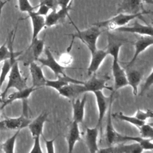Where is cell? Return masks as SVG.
Returning <instances> with one entry per match:
<instances>
[{
  "label": "cell",
  "mask_w": 153,
  "mask_h": 153,
  "mask_svg": "<svg viewBox=\"0 0 153 153\" xmlns=\"http://www.w3.org/2000/svg\"><path fill=\"white\" fill-rule=\"evenodd\" d=\"M121 47L116 44L109 45L106 51L108 55L112 57V73L114 80V91L127 85L126 72L121 66L118 57Z\"/></svg>",
  "instance_id": "obj_1"
},
{
  "label": "cell",
  "mask_w": 153,
  "mask_h": 153,
  "mask_svg": "<svg viewBox=\"0 0 153 153\" xmlns=\"http://www.w3.org/2000/svg\"><path fill=\"white\" fill-rule=\"evenodd\" d=\"M71 22L76 29V32L68 35L71 36L72 38L71 43H73L74 39L77 38L87 46L90 53L95 51L97 49V39L102 33L100 28L92 25L91 27L81 30L75 26L72 21H71Z\"/></svg>",
  "instance_id": "obj_2"
},
{
  "label": "cell",
  "mask_w": 153,
  "mask_h": 153,
  "mask_svg": "<svg viewBox=\"0 0 153 153\" xmlns=\"http://www.w3.org/2000/svg\"><path fill=\"white\" fill-rule=\"evenodd\" d=\"M151 13V11L150 10H145V11L134 14L119 13L118 14L110 19L94 23L93 25L100 28L103 27L108 30H115L118 27H123L128 25L130 21L136 18H142V16L143 14H147Z\"/></svg>",
  "instance_id": "obj_3"
},
{
  "label": "cell",
  "mask_w": 153,
  "mask_h": 153,
  "mask_svg": "<svg viewBox=\"0 0 153 153\" xmlns=\"http://www.w3.org/2000/svg\"><path fill=\"white\" fill-rule=\"evenodd\" d=\"M27 78L24 77L20 72L19 61L17 60L13 64L10 72L8 75V82L4 90L1 92V96L2 101L6 97L8 91L11 88H15L16 90H20L26 88Z\"/></svg>",
  "instance_id": "obj_4"
},
{
  "label": "cell",
  "mask_w": 153,
  "mask_h": 153,
  "mask_svg": "<svg viewBox=\"0 0 153 153\" xmlns=\"http://www.w3.org/2000/svg\"><path fill=\"white\" fill-rule=\"evenodd\" d=\"M38 89V88L33 87V86H30L12 93L11 94H9L8 97H5L2 101V103L1 105L2 108H4L6 106L8 105L15 100H21L23 102V114L27 115V99L30 94L34 91Z\"/></svg>",
  "instance_id": "obj_5"
},
{
  "label": "cell",
  "mask_w": 153,
  "mask_h": 153,
  "mask_svg": "<svg viewBox=\"0 0 153 153\" xmlns=\"http://www.w3.org/2000/svg\"><path fill=\"white\" fill-rule=\"evenodd\" d=\"M115 92V91L114 90L112 91V93L109 96H106L103 93L102 90L93 92V94L96 97V101L98 109V120L96 126L100 131V133H102L103 118L108 111L110 102L113 99Z\"/></svg>",
  "instance_id": "obj_6"
},
{
  "label": "cell",
  "mask_w": 153,
  "mask_h": 153,
  "mask_svg": "<svg viewBox=\"0 0 153 153\" xmlns=\"http://www.w3.org/2000/svg\"><path fill=\"white\" fill-rule=\"evenodd\" d=\"M30 121L27 115L23 114L17 117L0 120V130H21L27 127Z\"/></svg>",
  "instance_id": "obj_7"
},
{
  "label": "cell",
  "mask_w": 153,
  "mask_h": 153,
  "mask_svg": "<svg viewBox=\"0 0 153 153\" xmlns=\"http://www.w3.org/2000/svg\"><path fill=\"white\" fill-rule=\"evenodd\" d=\"M44 51L46 57L45 58L39 57L36 62H38L41 63L42 66H46L50 68L53 71V72L54 73L56 78L59 76L66 75L65 73L64 72V70L66 68L61 65L59 63V62H57L53 54L51 53V51L48 47H45Z\"/></svg>",
  "instance_id": "obj_8"
},
{
  "label": "cell",
  "mask_w": 153,
  "mask_h": 153,
  "mask_svg": "<svg viewBox=\"0 0 153 153\" xmlns=\"http://www.w3.org/2000/svg\"><path fill=\"white\" fill-rule=\"evenodd\" d=\"M143 151L140 145L134 142L130 144L117 143L116 145L108 146V148L99 149L102 153H140Z\"/></svg>",
  "instance_id": "obj_9"
},
{
  "label": "cell",
  "mask_w": 153,
  "mask_h": 153,
  "mask_svg": "<svg viewBox=\"0 0 153 153\" xmlns=\"http://www.w3.org/2000/svg\"><path fill=\"white\" fill-rule=\"evenodd\" d=\"M142 0H120L117 9L118 13L138 14L145 11Z\"/></svg>",
  "instance_id": "obj_10"
},
{
  "label": "cell",
  "mask_w": 153,
  "mask_h": 153,
  "mask_svg": "<svg viewBox=\"0 0 153 153\" xmlns=\"http://www.w3.org/2000/svg\"><path fill=\"white\" fill-rule=\"evenodd\" d=\"M108 79H109V77L99 78L94 74L88 80L84 83L85 91L93 93L94 91L103 90V89H107L111 91H113L114 89L112 87L106 85V82Z\"/></svg>",
  "instance_id": "obj_11"
},
{
  "label": "cell",
  "mask_w": 153,
  "mask_h": 153,
  "mask_svg": "<svg viewBox=\"0 0 153 153\" xmlns=\"http://www.w3.org/2000/svg\"><path fill=\"white\" fill-rule=\"evenodd\" d=\"M152 30L153 27L151 25H148L146 23H145V25H143L139 23L137 21H135V22L131 25H127L123 27H118L115 30L118 32L136 33L141 36H152Z\"/></svg>",
  "instance_id": "obj_12"
},
{
  "label": "cell",
  "mask_w": 153,
  "mask_h": 153,
  "mask_svg": "<svg viewBox=\"0 0 153 153\" xmlns=\"http://www.w3.org/2000/svg\"><path fill=\"white\" fill-rule=\"evenodd\" d=\"M71 9V5L66 8H60L59 10H52L45 17V27H51L63 22L66 17L69 16V11Z\"/></svg>",
  "instance_id": "obj_13"
},
{
  "label": "cell",
  "mask_w": 153,
  "mask_h": 153,
  "mask_svg": "<svg viewBox=\"0 0 153 153\" xmlns=\"http://www.w3.org/2000/svg\"><path fill=\"white\" fill-rule=\"evenodd\" d=\"M28 65L29 66V71L32 78V86L38 89L45 86L47 78L44 75L42 67L34 61L31 62Z\"/></svg>",
  "instance_id": "obj_14"
},
{
  "label": "cell",
  "mask_w": 153,
  "mask_h": 153,
  "mask_svg": "<svg viewBox=\"0 0 153 153\" xmlns=\"http://www.w3.org/2000/svg\"><path fill=\"white\" fill-rule=\"evenodd\" d=\"M57 91L60 95L72 100L80 94L86 93L84 84L76 83H69L62 87Z\"/></svg>",
  "instance_id": "obj_15"
},
{
  "label": "cell",
  "mask_w": 153,
  "mask_h": 153,
  "mask_svg": "<svg viewBox=\"0 0 153 153\" xmlns=\"http://www.w3.org/2000/svg\"><path fill=\"white\" fill-rule=\"evenodd\" d=\"M134 53L131 60L128 63L127 66L132 65L137 59V57L143 51L153 44V36L143 35L141 36L134 42Z\"/></svg>",
  "instance_id": "obj_16"
},
{
  "label": "cell",
  "mask_w": 153,
  "mask_h": 153,
  "mask_svg": "<svg viewBox=\"0 0 153 153\" xmlns=\"http://www.w3.org/2000/svg\"><path fill=\"white\" fill-rule=\"evenodd\" d=\"M108 55V54L106 50L96 49L91 53V60L87 69L88 75H91L99 69Z\"/></svg>",
  "instance_id": "obj_17"
},
{
  "label": "cell",
  "mask_w": 153,
  "mask_h": 153,
  "mask_svg": "<svg viewBox=\"0 0 153 153\" xmlns=\"http://www.w3.org/2000/svg\"><path fill=\"white\" fill-rule=\"evenodd\" d=\"M48 113L44 112L40 114L33 120H31L27 127L29 128L32 137L43 136V128L48 118Z\"/></svg>",
  "instance_id": "obj_18"
},
{
  "label": "cell",
  "mask_w": 153,
  "mask_h": 153,
  "mask_svg": "<svg viewBox=\"0 0 153 153\" xmlns=\"http://www.w3.org/2000/svg\"><path fill=\"white\" fill-rule=\"evenodd\" d=\"M27 14L32 22V35L31 41H33L38 38V35L41 31L45 27V16L37 14L35 10L30 11Z\"/></svg>",
  "instance_id": "obj_19"
},
{
  "label": "cell",
  "mask_w": 153,
  "mask_h": 153,
  "mask_svg": "<svg viewBox=\"0 0 153 153\" xmlns=\"http://www.w3.org/2000/svg\"><path fill=\"white\" fill-rule=\"evenodd\" d=\"M127 141H133L138 143L140 146L142 147L143 150L146 151H151L153 149V143L152 139L143 138L140 136H126L120 134L118 133L115 143H118L121 142H127Z\"/></svg>",
  "instance_id": "obj_20"
},
{
  "label": "cell",
  "mask_w": 153,
  "mask_h": 153,
  "mask_svg": "<svg viewBox=\"0 0 153 153\" xmlns=\"http://www.w3.org/2000/svg\"><path fill=\"white\" fill-rule=\"evenodd\" d=\"M72 110L74 121L78 124L82 123L84 118L85 106L87 102V96L85 94L82 99H72Z\"/></svg>",
  "instance_id": "obj_21"
},
{
  "label": "cell",
  "mask_w": 153,
  "mask_h": 153,
  "mask_svg": "<svg viewBox=\"0 0 153 153\" xmlns=\"http://www.w3.org/2000/svg\"><path fill=\"white\" fill-rule=\"evenodd\" d=\"M113 99L110 102L108 109L107 111V118H106V140L108 146L112 145L115 143V140L118 132L115 130L113 126L112 120V105Z\"/></svg>",
  "instance_id": "obj_22"
},
{
  "label": "cell",
  "mask_w": 153,
  "mask_h": 153,
  "mask_svg": "<svg viewBox=\"0 0 153 153\" xmlns=\"http://www.w3.org/2000/svg\"><path fill=\"white\" fill-rule=\"evenodd\" d=\"M99 129L96 126L95 127L86 128L85 143L90 152H98L99 148L97 144Z\"/></svg>",
  "instance_id": "obj_23"
},
{
  "label": "cell",
  "mask_w": 153,
  "mask_h": 153,
  "mask_svg": "<svg viewBox=\"0 0 153 153\" xmlns=\"http://www.w3.org/2000/svg\"><path fill=\"white\" fill-rule=\"evenodd\" d=\"M69 83H76V84H84V81H79L76 79H74L68 76L67 75H62L57 77V78L54 80L47 79L46 81L45 86L53 88L56 90L58 91L64 85L69 84Z\"/></svg>",
  "instance_id": "obj_24"
},
{
  "label": "cell",
  "mask_w": 153,
  "mask_h": 153,
  "mask_svg": "<svg viewBox=\"0 0 153 153\" xmlns=\"http://www.w3.org/2000/svg\"><path fill=\"white\" fill-rule=\"evenodd\" d=\"M81 139V133L79 128V124L72 121L71 125L66 139L68 147V152H72L76 143Z\"/></svg>",
  "instance_id": "obj_25"
},
{
  "label": "cell",
  "mask_w": 153,
  "mask_h": 153,
  "mask_svg": "<svg viewBox=\"0 0 153 153\" xmlns=\"http://www.w3.org/2000/svg\"><path fill=\"white\" fill-rule=\"evenodd\" d=\"M127 85L131 87L133 95L136 96L138 94V87L140 83L142 74L137 70H131L126 73Z\"/></svg>",
  "instance_id": "obj_26"
},
{
  "label": "cell",
  "mask_w": 153,
  "mask_h": 153,
  "mask_svg": "<svg viewBox=\"0 0 153 153\" xmlns=\"http://www.w3.org/2000/svg\"><path fill=\"white\" fill-rule=\"evenodd\" d=\"M22 52L23 51L14 52V53L12 54L10 58L3 62V64L0 72V87H2L4 82L5 81L7 76H8L13 64L14 63L15 61L17 60V57L22 53Z\"/></svg>",
  "instance_id": "obj_27"
},
{
  "label": "cell",
  "mask_w": 153,
  "mask_h": 153,
  "mask_svg": "<svg viewBox=\"0 0 153 153\" xmlns=\"http://www.w3.org/2000/svg\"><path fill=\"white\" fill-rule=\"evenodd\" d=\"M20 130H16L13 135L8 137L0 145L1 152L5 153H14L16 139L19 136V134L20 133Z\"/></svg>",
  "instance_id": "obj_28"
},
{
  "label": "cell",
  "mask_w": 153,
  "mask_h": 153,
  "mask_svg": "<svg viewBox=\"0 0 153 153\" xmlns=\"http://www.w3.org/2000/svg\"><path fill=\"white\" fill-rule=\"evenodd\" d=\"M115 117L121 121H126L128 123H130L137 128L143 125L145 123H146L138 120L134 116H128L127 115H124L122 112H118L115 114Z\"/></svg>",
  "instance_id": "obj_29"
},
{
  "label": "cell",
  "mask_w": 153,
  "mask_h": 153,
  "mask_svg": "<svg viewBox=\"0 0 153 153\" xmlns=\"http://www.w3.org/2000/svg\"><path fill=\"white\" fill-rule=\"evenodd\" d=\"M138 128L140 137L153 139V127L152 123H145L143 125L138 127Z\"/></svg>",
  "instance_id": "obj_30"
},
{
  "label": "cell",
  "mask_w": 153,
  "mask_h": 153,
  "mask_svg": "<svg viewBox=\"0 0 153 153\" xmlns=\"http://www.w3.org/2000/svg\"><path fill=\"white\" fill-rule=\"evenodd\" d=\"M153 115L152 111L151 109H147L146 111H143L140 109H137L134 117L138 120L145 122L148 119L152 118Z\"/></svg>",
  "instance_id": "obj_31"
},
{
  "label": "cell",
  "mask_w": 153,
  "mask_h": 153,
  "mask_svg": "<svg viewBox=\"0 0 153 153\" xmlns=\"http://www.w3.org/2000/svg\"><path fill=\"white\" fill-rule=\"evenodd\" d=\"M19 8L21 12L29 13L34 11L37 7H33L31 5L29 0H18Z\"/></svg>",
  "instance_id": "obj_32"
},
{
  "label": "cell",
  "mask_w": 153,
  "mask_h": 153,
  "mask_svg": "<svg viewBox=\"0 0 153 153\" xmlns=\"http://www.w3.org/2000/svg\"><path fill=\"white\" fill-rule=\"evenodd\" d=\"M152 84H153V69L151 70L149 75L147 76V78L145 80V82L141 87V90L139 94L142 95L146 91L149 90L152 87Z\"/></svg>",
  "instance_id": "obj_33"
},
{
  "label": "cell",
  "mask_w": 153,
  "mask_h": 153,
  "mask_svg": "<svg viewBox=\"0 0 153 153\" xmlns=\"http://www.w3.org/2000/svg\"><path fill=\"white\" fill-rule=\"evenodd\" d=\"M72 57L68 53H65L62 54L59 58V63L65 68H68V66H70L72 63Z\"/></svg>",
  "instance_id": "obj_34"
},
{
  "label": "cell",
  "mask_w": 153,
  "mask_h": 153,
  "mask_svg": "<svg viewBox=\"0 0 153 153\" xmlns=\"http://www.w3.org/2000/svg\"><path fill=\"white\" fill-rule=\"evenodd\" d=\"M40 137L41 136H36L33 137V144L30 151V152H36L39 153L42 152L43 151L41 148V143H40Z\"/></svg>",
  "instance_id": "obj_35"
},
{
  "label": "cell",
  "mask_w": 153,
  "mask_h": 153,
  "mask_svg": "<svg viewBox=\"0 0 153 153\" xmlns=\"http://www.w3.org/2000/svg\"><path fill=\"white\" fill-rule=\"evenodd\" d=\"M37 7H38V9L36 11H35V12L37 14L43 16H46L48 14L49 11L50 10L48 7H47L46 5H45L44 4L41 2H39V4L37 6Z\"/></svg>",
  "instance_id": "obj_36"
},
{
  "label": "cell",
  "mask_w": 153,
  "mask_h": 153,
  "mask_svg": "<svg viewBox=\"0 0 153 153\" xmlns=\"http://www.w3.org/2000/svg\"><path fill=\"white\" fill-rule=\"evenodd\" d=\"M39 2L46 5L51 10H56L59 7L58 0H39Z\"/></svg>",
  "instance_id": "obj_37"
},
{
  "label": "cell",
  "mask_w": 153,
  "mask_h": 153,
  "mask_svg": "<svg viewBox=\"0 0 153 153\" xmlns=\"http://www.w3.org/2000/svg\"><path fill=\"white\" fill-rule=\"evenodd\" d=\"M57 137L53 138L51 140H47L45 138L44 139L45 140V147H46V150L47 152L49 153H54L55 152L54 150V142Z\"/></svg>",
  "instance_id": "obj_38"
},
{
  "label": "cell",
  "mask_w": 153,
  "mask_h": 153,
  "mask_svg": "<svg viewBox=\"0 0 153 153\" xmlns=\"http://www.w3.org/2000/svg\"><path fill=\"white\" fill-rule=\"evenodd\" d=\"M73 0H58V5L60 8H66L72 5Z\"/></svg>",
  "instance_id": "obj_39"
},
{
  "label": "cell",
  "mask_w": 153,
  "mask_h": 153,
  "mask_svg": "<svg viewBox=\"0 0 153 153\" xmlns=\"http://www.w3.org/2000/svg\"><path fill=\"white\" fill-rule=\"evenodd\" d=\"M10 0H5L4 1H0V21H1V13H2V10L3 7H4V5L10 1Z\"/></svg>",
  "instance_id": "obj_40"
},
{
  "label": "cell",
  "mask_w": 153,
  "mask_h": 153,
  "mask_svg": "<svg viewBox=\"0 0 153 153\" xmlns=\"http://www.w3.org/2000/svg\"><path fill=\"white\" fill-rule=\"evenodd\" d=\"M142 1L146 4L152 5L153 4V0H142Z\"/></svg>",
  "instance_id": "obj_41"
},
{
  "label": "cell",
  "mask_w": 153,
  "mask_h": 153,
  "mask_svg": "<svg viewBox=\"0 0 153 153\" xmlns=\"http://www.w3.org/2000/svg\"><path fill=\"white\" fill-rule=\"evenodd\" d=\"M0 89H1V87H0ZM1 92L0 91V102H2V98H1Z\"/></svg>",
  "instance_id": "obj_42"
},
{
  "label": "cell",
  "mask_w": 153,
  "mask_h": 153,
  "mask_svg": "<svg viewBox=\"0 0 153 153\" xmlns=\"http://www.w3.org/2000/svg\"><path fill=\"white\" fill-rule=\"evenodd\" d=\"M2 110V106L1 105H0V117H1V111Z\"/></svg>",
  "instance_id": "obj_43"
},
{
  "label": "cell",
  "mask_w": 153,
  "mask_h": 153,
  "mask_svg": "<svg viewBox=\"0 0 153 153\" xmlns=\"http://www.w3.org/2000/svg\"><path fill=\"white\" fill-rule=\"evenodd\" d=\"M0 145H1V144H0ZM0 152H1V150H0Z\"/></svg>",
  "instance_id": "obj_44"
},
{
  "label": "cell",
  "mask_w": 153,
  "mask_h": 153,
  "mask_svg": "<svg viewBox=\"0 0 153 153\" xmlns=\"http://www.w3.org/2000/svg\"><path fill=\"white\" fill-rule=\"evenodd\" d=\"M0 1H1V0H0Z\"/></svg>",
  "instance_id": "obj_45"
}]
</instances>
